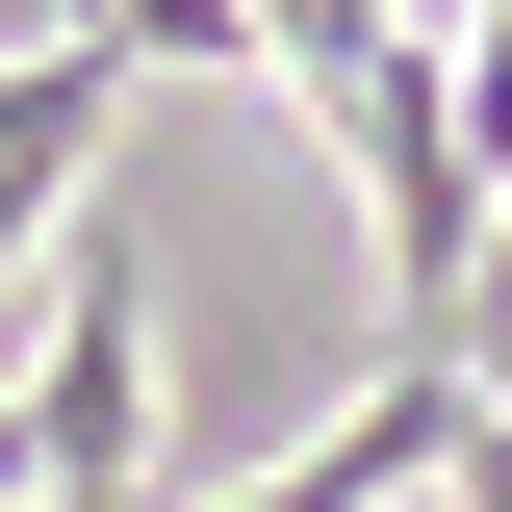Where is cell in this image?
<instances>
[{
  "label": "cell",
  "mask_w": 512,
  "mask_h": 512,
  "mask_svg": "<svg viewBox=\"0 0 512 512\" xmlns=\"http://www.w3.org/2000/svg\"><path fill=\"white\" fill-rule=\"evenodd\" d=\"M26 461H52V487L180 512V436H154V282H128V231H77V308H52V359H26ZM52 487H26V512H52Z\"/></svg>",
  "instance_id": "6da1fadb"
},
{
  "label": "cell",
  "mask_w": 512,
  "mask_h": 512,
  "mask_svg": "<svg viewBox=\"0 0 512 512\" xmlns=\"http://www.w3.org/2000/svg\"><path fill=\"white\" fill-rule=\"evenodd\" d=\"M103 128H128V52H103V26H26V52H0V282H26V256H77Z\"/></svg>",
  "instance_id": "7a4b0ae2"
},
{
  "label": "cell",
  "mask_w": 512,
  "mask_h": 512,
  "mask_svg": "<svg viewBox=\"0 0 512 512\" xmlns=\"http://www.w3.org/2000/svg\"><path fill=\"white\" fill-rule=\"evenodd\" d=\"M103 52H128V77H180V52H256V0H103Z\"/></svg>",
  "instance_id": "3957f363"
},
{
  "label": "cell",
  "mask_w": 512,
  "mask_h": 512,
  "mask_svg": "<svg viewBox=\"0 0 512 512\" xmlns=\"http://www.w3.org/2000/svg\"><path fill=\"white\" fill-rule=\"evenodd\" d=\"M487 282H512V231H487Z\"/></svg>",
  "instance_id": "277c9868"
}]
</instances>
